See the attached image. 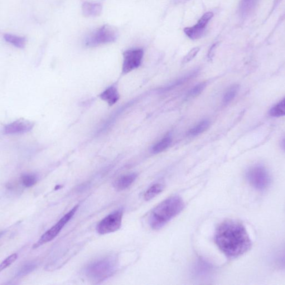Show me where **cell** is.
I'll use <instances>...</instances> for the list:
<instances>
[{"label":"cell","instance_id":"cell-1","mask_svg":"<svg viewBox=\"0 0 285 285\" xmlns=\"http://www.w3.org/2000/svg\"><path fill=\"white\" fill-rule=\"evenodd\" d=\"M214 240L221 252L230 259L239 258L252 245L245 227L234 220L224 221L217 227Z\"/></svg>","mask_w":285,"mask_h":285},{"label":"cell","instance_id":"cell-2","mask_svg":"<svg viewBox=\"0 0 285 285\" xmlns=\"http://www.w3.org/2000/svg\"><path fill=\"white\" fill-rule=\"evenodd\" d=\"M185 202L179 196H173L163 201L151 212L149 223L153 230L163 228L184 209Z\"/></svg>","mask_w":285,"mask_h":285},{"label":"cell","instance_id":"cell-3","mask_svg":"<svg viewBox=\"0 0 285 285\" xmlns=\"http://www.w3.org/2000/svg\"><path fill=\"white\" fill-rule=\"evenodd\" d=\"M116 262L111 258H105L90 264L86 269V274L89 278L102 280L111 276L114 272Z\"/></svg>","mask_w":285,"mask_h":285},{"label":"cell","instance_id":"cell-4","mask_svg":"<svg viewBox=\"0 0 285 285\" xmlns=\"http://www.w3.org/2000/svg\"><path fill=\"white\" fill-rule=\"evenodd\" d=\"M118 33L115 29L109 25H104L91 33L86 38L85 44L95 47L113 42L117 40Z\"/></svg>","mask_w":285,"mask_h":285},{"label":"cell","instance_id":"cell-5","mask_svg":"<svg viewBox=\"0 0 285 285\" xmlns=\"http://www.w3.org/2000/svg\"><path fill=\"white\" fill-rule=\"evenodd\" d=\"M247 178L250 184L259 191L267 189L271 182L267 169L262 166L251 167L247 173Z\"/></svg>","mask_w":285,"mask_h":285},{"label":"cell","instance_id":"cell-6","mask_svg":"<svg viewBox=\"0 0 285 285\" xmlns=\"http://www.w3.org/2000/svg\"><path fill=\"white\" fill-rule=\"evenodd\" d=\"M79 205L75 206L73 209H72L69 212H67L62 218L57 222L54 226L47 230L45 233L43 234L40 239L38 240L37 242L33 246V248H37L39 246L50 242L53 239L60 233V231L69 222V221L73 217L78 210Z\"/></svg>","mask_w":285,"mask_h":285},{"label":"cell","instance_id":"cell-7","mask_svg":"<svg viewBox=\"0 0 285 285\" xmlns=\"http://www.w3.org/2000/svg\"><path fill=\"white\" fill-rule=\"evenodd\" d=\"M123 216L122 210H119L106 216L96 226V231L100 235L114 233L121 228Z\"/></svg>","mask_w":285,"mask_h":285},{"label":"cell","instance_id":"cell-8","mask_svg":"<svg viewBox=\"0 0 285 285\" xmlns=\"http://www.w3.org/2000/svg\"><path fill=\"white\" fill-rule=\"evenodd\" d=\"M144 56L142 49H132L123 53L122 74H126L141 66Z\"/></svg>","mask_w":285,"mask_h":285},{"label":"cell","instance_id":"cell-9","mask_svg":"<svg viewBox=\"0 0 285 285\" xmlns=\"http://www.w3.org/2000/svg\"><path fill=\"white\" fill-rule=\"evenodd\" d=\"M213 16V12H208L205 13L195 25L184 29L186 35L191 40L199 39L204 35L206 26Z\"/></svg>","mask_w":285,"mask_h":285},{"label":"cell","instance_id":"cell-10","mask_svg":"<svg viewBox=\"0 0 285 285\" xmlns=\"http://www.w3.org/2000/svg\"><path fill=\"white\" fill-rule=\"evenodd\" d=\"M34 127V123L25 119H19L4 127V134L14 135L30 132Z\"/></svg>","mask_w":285,"mask_h":285},{"label":"cell","instance_id":"cell-11","mask_svg":"<svg viewBox=\"0 0 285 285\" xmlns=\"http://www.w3.org/2000/svg\"><path fill=\"white\" fill-rule=\"evenodd\" d=\"M99 97L109 106H113L117 103L120 98L117 87L115 85L109 86L99 95Z\"/></svg>","mask_w":285,"mask_h":285},{"label":"cell","instance_id":"cell-12","mask_svg":"<svg viewBox=\"0 0 285 285\" xmlns=\"http://www.w3.org/2000/svg\"><path fill=\"white\" fill-rule=\"evenodd\" d=\"M82 12L87 17H94L102 12L103 7L100 3L85 2L82 5Z\"/></svg>","mask_w":285,"mask_h":285},{"label":"cell","instance_id":"cell-13","mask_svg":"<svg viewBox=\"0 0 285 285\" xmlns=\"http://www.w3.org/2000/svg\"><path fill=\"white\" fill-rule=\"evenodd\" d=\"M137 177L136 173H131L123 176L114 182V187L118 191L126 190L136 181Z\"/></svg>","mask_w":285,"mask_h":285},{"label":"cell","instance_id":"cell-14","mask_svg":"<svg viewBox=\"0 0 285 285\" xmlns=\"http://www.w3.org/2000/svg\"><path fill=\"white\" fill-rule=\"evenodd\" d=\"M259 0H241L240 12L241 15L247 16L257 6Z\"/></svg>","mask_w":285,"mask_h":285},{"label":"cell","instance_id":"cell-15","mask_svg":"<svg viewBox=\"0 0 285 285\" xmlns=\"http://www.w3.org/2000/svg\"><path fill=\"white\" fill-rule=\"evenodd\" d=\"M3 38L6 42L19 48V49H23L26 46V39L25 37L6 33L3 35Z\"/></svg>","mask_w":285,"mask_h":285},{"label":"cell","instance_id":"cell-16","mask_svg":"<svg viewBox=\"0 0 285 285\" xmlns=\"http://www.w3.org/2000/svg\"><path fill=\"white\" fill-rule=\"evenodd\" d=\"M210 126V122L208 120H204L200 123L196 125L195 127L191 129L188 132V135L189 136L195 137L204 133Z\"/></svg>","mask_w":285,"mask_h":285},{"label":"cell","instance_id":"cell-17","mask_svg":"<svg viewBox=\"0 0 285 285\" xmlns=\"http://www.w3.org/2000/svg\"><path fill=\"white\" fill-rule=\"evenodd\" d=\"M164 188V186L162 184H160V183H157V184L153 185L145 193V200L150 201L152 200L163 191Z\"/></svg>","mask_w":285,"mask_h":285},{"label":"cell","instance_id":"cell-18","mask_svg":"<svg viewBox=\"0 0 285 285\" xmlns=\"http://www.w3.org/2000/svg\"><path fill=\"white\" fill-rule=\"evenodd\" d=\"M172 143V139L170 137H164L157 143L152 148L153 153L157 154L165 151Z\"/></svg>","mask_w":285,"mask_h":285},{"label":"cell","instance_id":"cell-19","mask_svg":"<svg viewBox=\"0 0 285 285\" xmlns=\"http://www.w3.org/2000/svg\"><path fill=\"white\" fill-rule=\"evenodd\" d=\"M270 114L274 117H283L285 115V98L275 105L270 110Z\"/></svg>","mask_w":285,"mask_h":285},{"label":"cell","instance_id":"cell-20","mask_svg":"<svg viewBox=\"0 0 285 285\" xmlns=\"http://www.w3.org/2000/svg\"><path fill=\"white\" fill-rule=\"evenodd\" d=\"M239 89V86L238 85L230 87L224 95L223 101L225 104H228L235 98Z\"/></svg>","mask_w":285,"mask_h":285},{"label":"cell","instance_id":"cell-21","mask_svg":"<svg viewBox=\"0 0 285 285\" xmlns=\"http://www.w3.org/2000/svg\"><path fill=\"white\" fill-rule=\"evenodd\" d=\"M21 180L24 186L29 188L36 184L37 179L36 176L31 175V174H25L22 176Z\"/></svg>","mask_w":285,"mask_h":285},{"label":"cell","instance_id":"cell-22","mask_svg":"<svg viewBox=\"0 0 285 285\" xmlns=\"http://www.w3.org/2000/svg\"><path fill=\"white\" fill-rule=\"evenodd\" d=\"M207 84L206 83H201L197 84L189 91L188 92V96L189 97L193 98L198 95H199L206 88Z\"/></svg>","mask_w":285,"mask_h":285},{"label":"cell","instance_id":"cell-23","mask_svg":"<svg viewBox=\"0 0 285 285\" xmlns=\"http://www.w3.org/2000/svg\"><path fill=\"white\" fill-rule=\"evenodd\" d=\"M17 258V254H13L9 256V257L7 258L5 260H4L3 262L1 263V266H0V270H1V272H2L3 270L7 268L9 266L15 262Z\"/></svg>","mask_w":285,"mask_h":285},{"label":"cell","instance_id":"cell-24","mask_svg":"<svg viewBox=\"0 0 285 285\" xmlns=\"http://www.w3.org/2000/svg\"><path fill=\"white\" fill-rule=\"evenodd\" d=\"M200 50V47H197L193 48V49L188 52L187 55L183 58L182 63L187 64L188 62L191 61L196 56Z\"/></svg>","mask_w":285,"mask_h":285},{"label":"cell","instance_id":"cell-25","mask_svg":"<svg viewBox=\"0 0 285 285\" xmlns=\"http://www.w3.org/2000/svg\"><path fill=\"white\" fill-rule=\"evenodd\" d=\"M35 268L36 265L35 264L28 263L23 266V267L20 270V272H18V276L20 277L24 276V275H27L28 274L30 273L33 271V270H34Z\"/></svg>","mask_w":285,"mask_h":285},{"label":"cell","instance_id":"cell-26","mask_svg":"<svg viewBox=\"0 0 285 285\" xmlns=\"http://www.w3.org/2000/svg\"><path fill=\"white\" fill-rule=\"evenodd\" d=\"M210 269L209 266L206 263L200 262L197 265L196 272L199 275H204L209 271Z\"/></svg>","mask_w":285,"mask_h":285},{"label":"cell","instance_id":"cell-27","mask_svg":"<svg viewBox=\"0 0 285 285\" xmlns=\"http://www.w3.org/2000/svg\"><path fill=\"white\" fill-rule=\"evenodd\" d=\"M217 43H215L211 47V49L209 52V54H208V57H209V59H212V57L214 55V51L216 49V47L217 46Z\"/></svg>","mask_w":285,"mask_h":285},{"label":"cell","instance_id":"cell-28","mask_svg":"<svg viewBox=\"0 0 285 285\" xmlns=\"http://www.w3.org/2000/svg\"><path fill=\"white\" fill-rule=\"evenodd\" d=\"M283 148L285 150V139L284 140L283 142Z\"/></svg>","mask_w":285,"mask_h":285}]
</instances>
